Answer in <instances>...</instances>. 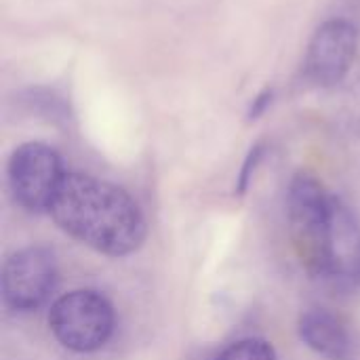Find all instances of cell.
<instances>
[{
  "instance_id": "obj_1",
  "label": "cell",
  "mask_w": 360,
  "mask_h": 360,
  "mask_svg": "<svg viewBox=\"0 0 360 360\" xmlns=\"http://www.w3.org/2000/svg\"><path fill=\"white\" fill-rule=\"evenodd\" d=\"M55 224L110 257H124L146 240L137 202L118 186L82 173H65L49 209Z\"/></svg>"
},
{
  "instance_id": "obj_2",
  "label": "cell",
  "mask_w": 360,
  "mask_h": 360,
  "mask_svg": "<svg viewBox=\"0 0 360 360\" xmlns=\"http://www.w3.org/2000/svg\"><path fill=\"white\" fill-rule=\"evenodd\" d=\"M289 232L302 266L314 276H327L333 198L319 179L297 173L289 186Z\"/></svg>"
},
{
  "instance_id": "obj_3",
  "label": "cell",
  "mask_w": 360,
  "mask_h": 360,
  "mask_svg": "<svg viewBox=\"0 0 360 360\" xmlns=\"http://www.w3.org/2000/svg\"><path fill=\"white\" fill-rule=\"evenodd\" d=\"M49 327L63 348L95 352L114 331V310L101 293L72 291L51 306Z\"/></svg>"
},
{
  "instance_id": "obj_4",
  "label": "cell",
  "mask_w": 360,
  "mask_h": 360,
  "mask_svg": "<svg viewBox=\"0 0 360 360\" xmlns=\"http://www.w3.org/2000/svg\"><path fill=\"white\" fill-rule=\"evenodd\" d=\"M63 175L59 154L38 141L19 146L8 160V184L13 196L32 213L51 209Z\"/></svg>"
},
{
  "instance_id": "obj_5",
  "label": "cell",
  "mask_w": 360,
  "mask_h": 360,
  "mask_svg": "<svg viewBox=\"0 0 360 360\" xmlns=\"http://www.w3.org/2000/svg\"><path fill=\"white\" fill-rule=\"evenodd\" d=\"M55 257L44 247H27L13 253L2 266V300L15 312L38 310L55 289Z\"/></svg>"
},
{
  "instance_id": "obj_6",
  "label": "cell",
  "mask_w": 360,
  "mask_h": 360,
  "mask_svg": "<svg viewBox=\"0 0 360 360\" xmlns=\"http://www.w3.org/2000/svg\"><path fill=\"white\" fill-rule=\"evenodd\" d=\"M356 27L344 19L325 21L312 36L306 55V74L314 84H338L356 53Z\"/></svg>"
},
{
  "instance_id": "obj_7",
  "label": "cell",
  "mask_w": 360,
  "mask_h": 360,
  "mask_svg": "<svg viewBox=\"0 0 360 360\" xmlns=\"http://www.w3.org/2000/svg\"><path fill=\"white\" fill-rule=\"evenodd\" d=\"M327 276L352 285L360 281V228L348 207L333 198Z\"/></svg>"
},
{
  "instance_id": "obj_8",
  "label": "cell",
  "mask_w": 360,
  "mask_h": 360,
  "mask_svg": "<svg viewBox=\"0 0 360 360\" xmlns=\"http://www.w3.org/2000/svg\"><path fill=\"white\" fill-rule=\"evenodd\" d=\"M300 338L308 348L327 356H342L348 350V335L344 325L331 312L314 308L300 319Z\"/></svg>"
},
{
  "instance_id": "obj_9",
  "label": "cell",
  "mask_w": 360,
  "mask_h": 360,
  "mask_svg": "<svg viewBox=\"0 0 360 360\" xmlns=\"http://www.w3.org/2000/svg\"><path fill=\"white\" fill-rule=\"evenodd\" d=\"M217 360H276V352L270 342L259 338L240 340L228 346Z\"/></svg>"
},
{
  "instance_id": "obj_10",
  "label": "cell",
  "mask_w": 360,
  "mask_h": 360,
  "mask_svg": "<svg viewBox=\"0 0 360 360\" xmlns=\"http://www.w3.org/2000/svg\"><path fill=\"white\" fill-rule=\"evenodd\" d=\"M262 156H264V146H262V143L255 146V148H251V152H249V156L245 158V165H243V169H240V177H238V186H236V192H238V194H245V192H247V186H249V181H251V175L255 173V169H257Z\"/></svg>"
},
{
  "instance_id": "obj_11",
  "label": "cell",
  "mask_w": 360,
  "mask_h": 360,
  "mask_svg": "<svg viewBox=\"0 0 360 360\" xmlns=\"http://www.w3.org/2000/svg\"><path fill=\"white\" fill-rule=\"evenodd\" d=\"M272 97H274V91L272 89H266V91H262L255 99H253V103H251V108H249V120H255V118H259L268 108H270V103H272Z\"/></svg>"
}]
</instances>
